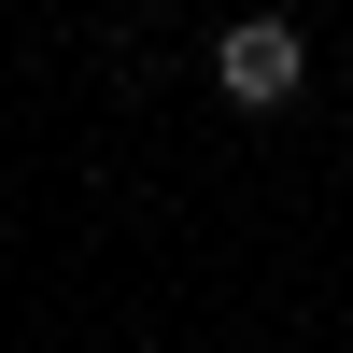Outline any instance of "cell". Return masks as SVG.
Listing matches in <instances>:
<instances>
[{
    "label": "cell",
    "mask_w": 353,
    "mask_h": 353,
    "mask_svg": "<svg viewBox=\"0 0 353 353\" xmlns=\"http://www.w3.org/2000/svg\"><path fill=\"white\" fill-rule=\"evenodd\" d=\"M212 85H226L241 113H283V99L311 85V43H297V14H241V28L212 43Z\"/></svg>",
    "instance_id": "obj_1"
},
{
    "label": "cell",
    "mask_w": 353,
    "mask_h": 353,
    "mask_svg": "<svg viewBox=\"0 0 353 353\" xmlns=\"http://www.w3.org/2000/svg\"><path fill=\"white\" fill-rule=\"evenodd\" d=\"M141 14H156V0H141Z\"/></svg>",
    "instance_id": "obj_2"
}]
</instances>
